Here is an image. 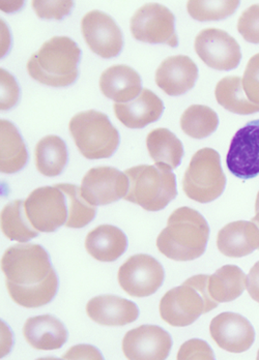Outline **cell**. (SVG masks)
<instances>
[{
	"label": "cell",
	"mask_w": 259,
	"mask_h": 360,
	"mask_svg": "<svg viewBox=\"0 0 259 360\" xmlns=\"http://www.w3.org/2000/svg\"><path fill=\"white\" fill-rule=\"evenodd\" d=\"M6 289L13 302L34 309L53 300L58 278L49 255L39 245H16L8 248L1 259Z\"/></svg>",
	"instance_id": "obj_1"
},
{
	"label": "cell",
	"mask_w": 259,
	"mask_h": 360,
	"mask_svg": "<svg viewBox=\"0 0 259 360\" xmlns=\"http://www.w3.org/2000/svg\"><path fill=\"white\" fill-rule=\"evenodd\" d=\"M210 226L201 214L190 207L177 208L157 238L160 252L179 262L195 260L206 252Z\"/></svg>",
	"instance_id": "obj_2"
},
{
	"label": "cell",
	"mask_w": 259,
	"mask_h": 360,
	"mask_svg": "<svg viewBox=\"0 0 259 360\" xmlns=\"http://www.w3.org/2000/svg\"><path fill=\"white\" fill-rule=\"evenodd\" d=\"M81 50L68 37H53L44 43L27 63L32 79L51 87H67L78 77Z\"/></svg>",
	"instance_id": "obj_3"
},
{
	"label": "cell",
	"mask_w": 259,
	"mask_h": 360,
	"mask_svg": "<svg viewBox=\"0 0 259 360\" xmlns=\"http://www.w3.org/2000/svg\"><path fill=\"white\" fill-rule=\"evenodd\" d=\"M208 278L206 274H198L166 292L160 302L162 319L171 326L185 327L216 309L219 304L208 293Z\"/></svg>",
	"instance_id": "obj_4"
},
{
	"label": "cell",
	"mask_w": 259,
	"mask_h": 360,
	"mask_svg": "<svg viewBox=\"0 0 259 360\" xmlns=\"http://www.w3.org/2000/svg\"><path fill=\"white\" fill-rule=\"evenodd\" d=\"M129 179L126 201L137 204L148 212H160L177 198V179L170 170L162 167H132L125 171Z\"/></svg>",
	"instance_id": "obj_5"
},
{
	"label": "cell",
	"mask_w": 259,
	"mask_h": 360,
	"mask_svg": "<svg viewBox=\"0 0 259 360\" xmlns=\"http://www.w3.org/2000/svg\"><path fill=\"white\" fill-rule=\"evenodd\" d=\"M70 133L83 157L108 159L120 145V134L106 114L89 110L76 114L70 122Z\"/></svg>",
	"instance_id": "obj_6"
},
{
	"label": "cell",
	"mask_w": 259,
	"mask_h": 360,
	"mask_svg": "<svg viewBox=\"0 0 259 360\" xmlns=\"http://www.w3.org/2000/svg\"><path fill=\"white\" fill-rule=\"evenodd\" d=\"M225 186L218 151L208 147L197 151L184 175L183 190L187 197L198 203H210L223 194Z\"/></svg>",
	"instance_id": "obj_7"
},
{
	"label": "cell",
	"mask_w": 259,
	"mask_h": 360,
	"mask_svg": "<svg viewBox=\"0 0 259 360\" xmlns=\"http://www.w3.org/2000/svg\"><path fill=\"white\" fill-rule=\"evenodd\" d=\"M24 210L32 227L44 233L56 231L68 219L67 198L56 186L32 191L24 201Z\"/></svg>",
	"instance_id": "obj_8"
},
{
	"label": "cell",
	"mask_w": 259,
	"mask_h": 360,
	"mask_svg": "<svg viewBox=\"0 0 259 360\" xmlns=\"http://www.w3.org/2000/svg\"><path fill=\"white\" fill-rule=\"evenodd\" d=\"M175 15L160 4H149L136 11L130 22L134 39L144 43L179 46Z\"/></svg>",
	"instance_id": "obj_9"
},
{
	"label": "cell",
	"mask_w": 259,
	"mask_h": 360,
	"mask_svg": "<svg viewBox=\"0 0 259 360\" xmlns=\"http://www.w3.org/2000/svg\"><path fill=\"white\" fill-rule=\"evenodd\" d=\"M165 272L159 261L149 255L130 257L120 267L118 278L122 289L132 297H148L163 285Z\"/></svg>",
	"instance_id": "obj_10"
},
{
	"label": "cell",
	"mask_w": 259,
	"mask_h": 360,
	"mask_svg": "<svg viewBox=\"0 0 259 360\" xmlns=\"http://www.w3.org/2000/svg\"><path fill=\"white\" fill-rule=\"evenodd\" d=\"M194 48L201 60L217 71H232L240 65V45L227 32L218 28L201 30L195 39Z\"/></svg>",
	"instance_id": "obj_11"
},
{
	"label": "cell",
	"mask_w": 259,
	"mask_h": 360,
	"mask_svg": "<svg viewBox=\"0 0 259 360\" xmlns=\"http://www.w3.org/2000/svg\"><path fill=\"white\" fill-rule=\"evenodd\" d=\"M228 170L243 180L259 175V120H252L236 131L226 155Z\"/></svg>",
	"instance_id": "obj_12"
},
{
	"label": "cell",
	"mask_w": 259,
	"mask_h": 360,
	"mask_svg": "<svg viewBox=\"0 0 259 360\" xmlns=\"http://www.w3.org/2000/svg\"><path fill=\"white\" fill-rule=\"evenodd\" d=\"M81 32L89 49L102 58H112L122 51V30L109 15L101 11H91L83 17Z\"/></svg>",
	"instance_id": "obj_13"
},
{
	"label": "cell",
	"mask_w": 259,
	"mask_h": 360,
	"mask_svg": "<svg viewBox=\"0 0 259 360\" xmlns=\"http://www.w3.org/2000/svg\"><path fill=\"white\" fill-rule=\"evenodd\" d=\"M81 195L94 206L108 205L125 198L129 188L126 173L112 167H98L89 171L81 184Z\"/></svg>",
	"instance_id": "obj_14"
},
{
	"label": "cell",
	"mask_w": 259,
	"mask_h": 360,
	"mask_svg": "<svg viewBox=\"0 0 259 360\" xmlns=\"http://www.w3.org/2000/svg\"><path fill=\"white\" fill-rule=\"evenodd\" d=\"M172 347L170 335L157 325H142L122 340L125 356L132 360H164Z\"/></svg>",
	"instance_id": "obj_15"
},
{
	"label": "cell",
	"mask_w": 259,
	"mask_h": 360,
	"mask_svg": "<svg viewBox=\"0 0 259 360\" xmlns=\"http://www.w3.org/2000/svg\"><path fill=\"white\" fill-rule=\"evenodd\" d=\"M210 333L216 344L230 353L245 352L255 341V331L251 323L240 314L230 311L212 320Z\"/></svg>",
	"instance_id": "obj_16"
},
{
	"label": "cell",
	"mask_w": 259,
	"mask_h": 360,
	"mask_svg": "<svg viewBox=\"0 0 259 360\" xmlns=\"http://www.w3.org/2000/svg\"><path fill=\"white\" fill-rule=\"evenodd\" d=\"M198 78V68L185 55L168 57L156 71L155 80L160 89L170 96H179L193 89Z\"/></svg>",
	"instance_id": "obj_17"
},
{
	"label": "cell",
	"mask_w": 259,
	"mask_h": 360,
	"mask_svg": "<svg viewBox=\"0 0 259 360\" xmlns=\"http://www.w3.org/2000/svg\"><path fill=\"white\" fill-rule=\"evenodd\" d=\"M116 118L129 129H144L157 122L164 111L163 101L149 89H144L139 96L128 103L113 105Z\"/></svg>",
	"instance_id": "obj_18"
},
{
	"label": "cell",
	"mask_w": 259,
	"mask_h": 360,
	"mask_svg": "<svg viewBox=\"0 0 259 360\" xmlns=\"http://www.w3.org/2000/svg\"><path fill=\"white\" fill-rule=\"evenodd\" d=\"M89 317L105 326H125L133 323L139 316V309L133 302L113 295L96 296L87 306Z\"/></svg>",
	"instance_id": "obj_19"
},
{
	"label": "cell",
	"mask_w": 259,
	"mask_h": 360,
	"mask_svg": "<svg viewBox=\"0 0 259 360\" xmlns=\"http://www.w3.org/2000/svg\"><path fill=\"white\" fill-rule=\"evenodd\" d=\"M217 247L229 258L248 256L259 249L258 227L253 221H232L219 231Z\"/></svg>",
	"instance_id": "obj_20"
},
{
	"label": "cell",
	"mask_w": 259,
	"mask_h": 360,
	"mask_svg": "<svg viewBox=\"0 0 259 360\" xmlns=\"http://www.w3.org/2000/svg\"><path fill=\"white\" fill-rule=\"evenodd\" d=\"M100 89L106 98L114 102L128 103L141 92V78L128 65H113L101 75Z\"/></svg>",
	"instance_id": "obj_21"
},
{
	"label": "cell",
	"mask_w": 259,
	"mask_h": 360,
	"mask_svg": "<svg viewBox=\"0 0 259 360\" xmlns=\"http://www.w3.org/2000/svg\"><path fill=\"white\" fill-rule=\"evenodd\" d=\"M26 342L37 350H56L68 340L65 325L51 315L30 318L23 327Z\"/></svg>",
	"instance_id": "obj_22"
},
{
	"label": "cell",
	"mask_w": 259,
	"mask_h": 360,
	"mask_svg": "<svg viewBox=\"0 0 259 360\" xmlns=\"http://www.w3.org/2000/svg\"><path fill=\"white\" fill-rule=\"evenodd\" d=\"M128 248L126 234L115 226L102 225L87 234L85 249L100 262H114Z\"/></svg>",
	"instance_id": "obj_23"
},
{
	"label": "cell",
	"mask_w": 259,
	"mask_h": 360,
	"mask_svg": "<svg viewBox=\"0 0 259 360\" xmlns=\"http://www.w3.org/2000/svg\"><path fill=\"white\" fill-rule=\"evenodd\" d=\"M146 147L156 165L167 170L177 168L183 160V143L172 131L164 127L153 129L149 134Z\"/></svg>",
	"instance_id": "obj_24"
},
{
	"label": "cell",
	"mask_w": 259,
	"mask_h": 360,
	"mask_svg": "<svg viewBox=\"0 0 259 360\" xmlns=\"http://www.w3.org/2000/svg\"><path fill=\"white\" fill-rule=\"evenodd\" d=\"M1 134V160L0 171L4 174H14L25 167L28 161L27 149L17 127L2 120L0 122Z\"/></svg>",
	"instance_id": "obj_25"
},
{
	"label": "cell",
	"mask_w": 259,
	"mask_h": 360,
	"mask_svg": "<svg viewBox=\"0 0 259 360\" xmlns=\"http://www.w3.org/2000/svg\"><path fill=\"white\" fill-rule=\"evenodd\" d=\"M247 287V276L236 265H225L208 278L210 297L218 302H234Z\"/></svg>",
	"instance_id": "obj_26"
},
{
	"label": "cell",
	"mask_w": 259,
	"mask_h": 360,
	"mask_svg": "<svg viewBox=\"0 0 259 360\" xmlns=\"http://www.w3.org/2000/svg\"><path fill=\"white\" fill-rule=\"evenodd\" d=\"M67 162V145L61 137L49 135L39 140L36 147V165L41 174L48 177L58 176Z\"/></svg>",
	"instance_id": "obj_27"
},
{
	"label": "cell",
	"mask_w": 259,
	"mask_h": 360,
	"mask_svg": "<svg viewBox=\"0 0 259 360\" xmlns=\"http://www.w3.org/2000/svg\"><path fill=\"white\" fill-rule=\"evenodd\" d=\"M217 102L227 111L240 115L258 113L259 105L253 104L244 91L240 77L221 79L215 89Z\"/></svg>",
	"instance_id": "obj_28"
},
{
	"label": "cell",
	"mask_w": 259,
	"mask_h": 360,
	"mask_svg": "<svg viewBox=\"0 0 259 360\" xmlns=\"http://www.w3.org/2000/svg\"><path fill=\"white\" fill-rule=\"evenodd\" d=\"M1 230L10 240L26 243L39 235L26 217L24 201L15 200L1 212Z\"/></svg>",
	"instance_id": "obj_29"
},
{
	"label": "cell",
	"mask_w": 259,
	"mask_h": 360,
	"mask_svg": "<svg viewBox=\"0 0 259 360\" xmlns=\"http://www.w3.org/2000/svg\"><path fill=\"white\" fill-rule=\"evenodd\" d=\"M219 126L216 112L210 107L193 105L185 110L181 117L184 133L193 139H204L215 133Z\"/></svg>",
	"instance_id": "obj_30"
},
{
	"label": "cell",
	"mask_w": 259,
	"mask_h": 360,
	"mask_svg": "<svg viewBox=\"0 0 259 360\" xmlns=\"http://www.w3.org/2000/svg\"><path fill=\"white\" fill-rule=\"evenodd\" d=\"M67 198L68 219L65 226L80 229L89 225L96 214V206L91 205L83 198L81 188L75 184H56Z\"/></svg>",
	"instance_id": "obj_31"
},
{
	"label": "cell",
	"mask_w": 259,
	"mask_h": 360,
	"mask_svg": "<svg viewBox=\"0 0 259 360\" xmlns=\"http://www.w3.org/2000/svg\"><path fill=\"white\" fill-rule=\"evenodd\" d=\"M239 6V0H191L187 4V10L189 15L197 21H219L232 16Z\"/></svg>",
	"instance_id": "obj_32"
},
{
	"label": "cell",
	"mask_w": 259,
	"mask_h": 360,
	"mask_svg": "<svg viewBox=\"0 0 259 360\" xmlns=\"http://www.w3.org/2000/svg\"><path fill=\"white\" fill-rule=\"evenodd\" d=\"M238 32L245 41L259 44V4L249 6L241 15Z\"/></svg>",
	"instance_id": "obj_33"
},
{
	"label": "cell",
	"mask_w": 259,
	"mask_h": 360,
	"mask_svg": "<svg viewBox=\"0 0 259 360\" xmlns=\"http://www.w3.org/2000/svg\"><path fill=\"white\" fill-rule=\"evenodd\" d=\"M32 8L41 19L61 20L71 13L73 1H36L32 2Z\"/></svg>",
	"instance_id": "obj_34"
},
{
	"label": "cell",
	"mask_w": 259,
	"mask_h": 360,
	"mask_svg": "<svg viewBox=\"0 0 259 360\" xmlns=\"http://www.w3.org/2000/svg\"><path fill=\"white\" fill-rule=\"evenodd\" d=\"M241 83L247 98L253 104L259 105V53L248 61Z\"/></svg>",
	"instance_id": "obj_35"
},
{
	"label": "cell",
	"mask_w": 259,
	"mask_h": 360,
	"mask_svg": "<svg viewBox=\"0 0 259 360\" xmlns=\"http://www.w3.org/2000/svg\"><path fill=\"white\" fill-rule=\"evenodd\" d=\"M177 359L179 360H192V359H215L214 352L212 348L208 346V342L201 341V340H190L182 345L179 353H177Z\"/></svg>",
	"instance_id": "obj_36"
},
{
	"label": "cell",
	"mask_w": 259,
	"mask_h": 360,
	"mask_svg": "<svg viewBox=\"0 0 259 360\" xmlns=\"http://www.w3.org/2000/svg\"><path fill=\"white\" fill-rule=\"evenodd\" d=\"M1 76V110L13 108L18 103L19 86L12 75L8 74L6 70L0 71Z\"/></svg>",
	"instance_id": "obj_37"
},
{
	"label": "cell",
	"mask_w": 259,
	"mask_h": 360,
	"mask_svg": "<svg viewBox=\"0 0 259 360\" xmlns=\"http://www.w3.org/2000/svg\"><path fill=\"white\" fill-rule=\"evenodd\" d=\"M65 359H103L100 351L89 345H79L65 353Z\"/></svg>",
	"instance_id": "obj_38"
},
{
	"label": "cell",
	"mask_w": 259,
	"mask_h": 360,
	"mask_svg": "<svg viewBox=\"0 0 259 360\" xmlns=\"http://www.w3.org/2000/svg\"><path fill=\"white\" fill-rule=\"evenodd\" d=\"M248 293L251 296L252 300L259 304V261L254 264L249 274L247 276Z\"/></svg>",
	"instance_id": "obj_39"
},
{
	"label": "cell",
	"mask_w": 259,
	"mask_h": 360,
	"mask_svg": "<svg viewBox=\"0 0 259 360\" xmlns=\"http://www.w3.org/2000/svg\"><path fill=\"white\" fill-rule=\"evenodd\" d=\"M251 221H253V223L255 224L256 226H258L259 229V212H256V216L254 217L253 219H252Z\"/></svg>",
	"instance_id": "obj_40"
},
{
	"label": "cell",
	"mask_w": 259,
	"mask_h": 360,
	"mask_svg": "<svg viewBox=\"0 0 259 360\" xmlns=\"http://www.w3.org/2000/svg\"><path fill=\"white\" fill-rule=\"evenodd\" d=\"M255 212H259V192L258 194V198H256V202H255Z\"/></svg>",
	"instance_id": "obj_41"
},
{
	"label": "cell",
	"mask_w": 259,
	"mask_h": 360,
	"mask_svg": "<svg viewBox=\"0 0 259 360\" xmlns=\"http://www.w3.org/2000/svg\"><path fill=\"white\" fill-rule=\"evenodd\" d=\"M258 359L259 360V351H258Z\"/></svg>",
	"instance_id": "obj_42"
}]
</instances>
